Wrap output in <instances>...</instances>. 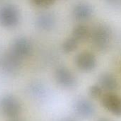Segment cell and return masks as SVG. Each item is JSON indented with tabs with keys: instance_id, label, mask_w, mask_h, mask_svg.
<instances>
[{
	"instance_id": "cell-7",
	"label": "cell",
	"mask_w": 121,
	"mask_h": 121,
	"mask_svg": "<svg viewBox=\"0 0 121 121\" xmlns=\"http://www.w3.org/2000/svg\"><path fill=\"white\" fill-rule=\"evenodd\" d=\"M101 106L113 115L121 117V97L114 92H106L101 98Z\"/></svg>"
},
{
	"instance_id": "cell-5",
	"label": "cell",
	"mask_w": 121,
	"mask_h": 121,
	"mask_svg": "<svg viewBox=\"0 0 121 121\" xmlns=\"http://www.w3.org/2000/svg\"><path fill=\"white\" fill-rule=\"evenodd\" d=\"M23 60L8 50L0 58V68L7 74H15L21 68Z\"/></svg>"
},
{
	"instance_id": "cell-4",
	"label": "cell",
	"mask_w": 121,
	"mask_h": 121,
	"mask_svg": "<svg viewBox=\"0 0 121 121\" xmlns=\"http://www.w3.org/2000/svg\"><path fill=\"white\" fill-rule=\"evenodd\" d=\"M93 44L99 50H105L111 40V33L109 28L105 25H98L90 33Z\"/></svg>"
},
{
	"instance_id": "cell-16",
	"label": "cell",
	"mask_w": 121,
	"mask_h": 121,
	"mask_svg": "<svg viewBox=\"0 0 121 121\" xmlns=\"http://www.w3.org/2000/svg\"><path fill=\"white\" fill-rule=\"evenodd\" d=\"M32 2L39 7H48L51 6L55 0H31Z\"/></svg>"
},
{
	"instance_id": "cell-8",
	"label": "cell",
	"mask_w": 121,
	"mask_h": 121,
	"mask_svg": "<svg viewBox=\"0 0 121 121\" xmlns=\"http://www.w3.org/2000/svg\"><path fill=\"white\" fill-rule=\"evenodd\" d=\"M9 50L23 60L31 54L32 44L27 38L18 37L13 41Z\"/></svg>"
},
{
	"instance_id": "cell-2",
	"label": "cell",
	"mask_w": 121,
	"mask_h": 121,
	"mask_svg": "<svg viewBox=\"0 0 121 121\" xmlns=\"http://www.w3.org/2000/svg\"><path fill=\"white\" fill-rule=\"evenodd\" d=\"M0 111L7 118H15L21 111V104L16 96L6 94L0 99Z\"/></svg>"
},
{
	"instance_id": "cell-9",
	"label": "cell",
	"mask_w": 121,
	"mask_h": 121,
	"mask_svg": "<svg viewBox=\"0 0 121 121\" xmlns=\"http://www.w3.org/2000/svg\"><path fill=\"white\" fill-rule=\"evenodd\" d=\"M77 67L82 72H89L95 69L97 65L96 56L91 52L84 51L79 53L74 60Z\"/></svg>"
},
{
	"instance_id": "cell-11",
	"label": "cell",
	"mask_w": 121,
	"mask_h": 121,
	"mask_svg": "<svg viewBox=\"0 0 121 121\" xmlns=\"http://www.w3.org/2000/svg\"><path fill=\"white\" fill-rule=\"evenodd\" d=\"M93 13V9L90 4L86 2H79L77 4L73 9V16L79 21H85L89 19Z\"/></svg>"
},
{
	"instance_id": "cell-10",
	"label": "cell",
	"mask_w": 121,
	"mask_h": 121,
	"mask_svg": "<svg viewBox=\"0 0 121 121\" xmlns=\"http://www.w3.org/2000/svg\"><path fill=\"white\" fill-rule=\"evenodd\" d=\"M98 84L106 92H114L119 89V84L114 75L103 73L98 79Z\"/></svg>"
},
{
	"instance_id": "cell-6",
	"label": "cell",
	"mask_w": 121,
	"mask_h": 121,
	"mask_svg": "<svg viewBox=\"0 0 121 121\" xmlns=\"http://www.w3.org/2000/svg\"><path fill=\"white\" fill-rule=\"evenodd\" d=\"M73 109L77 116L84 119L91 118L96 112L94 104L85 97H79L75 99L73 104Z\"/></svg>"
},
{
	"instance_id": "cell-17",
	"label": "cell",
	"mask_w": 121,
	"mask_h": 121,
	"mask_svg": "<svg viewBox=\"0 0 121 121\" xmlns=\"http://www.w3.org/2000/svg\"><path fill=\"white\" fill-rule=\"evenodd\" d=\"M77 121V120L74 118V117H72V116H68V117H65V118H63L62 119H60V121Z\"/></svg>"
},
{
	"instance_id": "cell-12",
	"label": "cell",
	"mask_w": 121,
	"mask_h": 121,
	"mask_svg": "<svg viewBox=\"0 0 121 121\" xmlns=\"http://www.w3.org/2000/svg\"><path fill=\"white\" fill-rule=\"evenodd\" d=\"M35 24L37 27L41 30H49L55 26V16L51 13H42L36 18Z\"/></svg>"
},
{
	"instance_id": "cell-1",
	"label": "cell",
	"mask_w": 121,
	"mask_h": 121,
	"mask_svg": "<svg viewBox=\"0 0 121 121\" xmlns=\"http://www.w3.org/2000/svg\"><path fill=\"white\" fill-rule=\"evenodd\" d=\"M20 18V11L16 6L8 4L0 7V25L3 27L14 28L19 23Z\"/></svg>"
},
{
	"instance_id": "cell-15",
	"label": "cell",
	"mask_w": 121,
	"mask_h": 121,
	"mask_svg": "<svg viewBox=\"0 0 121 121\" xmlns=\"http://www.w3.org/2000/svg\"><path fill=\"white\" fill-rule=\"evenodd\" d=\"M104 90L103 89L97 84L91 86L88 89V94L89 97L94 100L101 99V98L104 95Z\"/></svg>"
},
{
	"instance_id": "cell-14",
	"label": "cell",
	"mask_w": 121,
	"mask_h": 121,
	"mask_svg": "<svg viewBox=\"0 0 121 121\" xmlns=\"http://www.w3.org/2000/svg\"><path fill=\"white\" fill-rule=\"evenodd\" d=\"M79 44V42L75 39L74 37L71 36L67 38L62 43V48L64 52L65 53H70L74 51L77 48Z\"/></svg>"
},
{
	"instance_id": "cell-19",
	"label": "cell",
	"mask_w": 121,
	"mask_h": 121,
	"mask_svg": "<svg viewBox=\"0 0 121 121\" xmlns=\"http://www.w3.org/2000/svg\"><path fill=\"white\" fill-rule=\"evenodd\" d=\"M10 121H21V120H19V119H18V118H12V119H11Z\"/></svg>"
},
{
	"instance_id": "cell-13",
	"label": "cell",
	"mask_w": 121,
	"mask_h": 121,
	"mask_svg": "<svg viewBox=\"0 0 121 121\" xmlns=\"http://www.w3.org/2000/svg\"><path fill=\"white\" fill-rule=\"evenodd\" d=\"M72 36L77 39L79 43L86 40L89 36H90V31L84 25L79 24L75 26L72 30Z\"/></svg>"
},
{
	"instance_id": "cell-3",
	"label": "cell",
	"mask_w": 121,
	"mask_h": 121,
	"mask_svg": "<svg viewBox=\"0 0 121 121\" xmlns=\"http://www.w3.org/2000/svg\"><path fill=\"white\" fill-rule=\"evenodd\" d=\"M54 77L56 83L63 89H72L77 85V79L75 74L66 67H57L55 71Z\"/></svg>"
},
{
	"instance_id": "cell-18",
	"label": "cell",
	"mask_w": 121,
	"mask_h": 121,
	"mask_svg": "<svg viewBox=\"0 0 121 121\" xmlns=\"http://www.w3.org/2000/svg\"><path fill=\"white\" fill-rule=\"evenodd\" d=\"M96 121H112L110 119H108V118H101L99 119H98Z\"/></svg>"
}]
</instances>
